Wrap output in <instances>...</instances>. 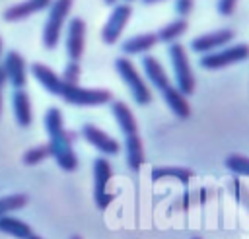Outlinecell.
<instances>
[{
  "mask_svg": "<svg viewBox=\"0 0 249 239\" xmlns=\"http://www.w3.org/2000/svg\"><path fill=\"white\" fill-rule=\"evenodd\" d=\"M27 239H43V237H39V235H35V233H31Z\"/></svg>",
  "mask_w": 249,
  "mask_h": 239,
  "instance_id": "obj_31",
  "label": "cell"
},
{
  "mask_svg": "<svg viewBox=\"0 0 249 239\" xmlns=\"http://www.w3.org/2000/svg\"><path fill=\"white\" fill-rule=\"evenodd\" d=\"M27 202H29V196L23 194V192L0 196V218L2 216H10L16 210H21L23 206H27Z\"/></svg>",
  "mask_w": 249,
  "mask_h": 239,
  "instance_id": "obj_21",
  "label": "cell"
},
{
  "mask_svg": "<svg viewBox=\"0 0 249 239\" xmlns=\"http://www.w3.org/2000/svg\"><path fill=\"white\" fill-rule=\"evenodd\" d=\"M49 155H51L49 146H47V144H39V146L29 148V150H27V152L21 155V161H23L25 165H37V163L45 161Z\"/></svg>",
  "mask_w": 249,
  "mask_h": 239,
  "instance_id": "obj_24",
  "label": "cell"
},
{
  "mask_svg": "<svg viewBox=\"0 0 249 239\" xmlns=\"http://www.w3.org/2000/svg\"><path fill=\"white\" fill-rule=\"evenodd\" d=\"M142 70L148 78V82L161 93L163 101L167 103V107L171 109V113L177 119H189L191 117V107L187 103V97L175 87V84L169 82L163 66L160 64V60L156 56H144L142 58Z\"/></svg>",
  "mask_w": 249,
  "mask_h": 239,
  "instance_id": "obj_3",
  "label": "cell"
},
{
  "mask_svg": "<svg viewBox=\"0 0 249 239\" xmlns=\"http://www.w3.org/2000/svg\"><path fill=\"white\" fill-rule=\"evenodd\" d=\"M74 0H53L49 6V16L43 25V47L45 49H54L60 41V33L64 27V21L72 10Z\"/></svg>",
  "mask_w": 249,
  "mask_h": 239,
  "instance_id": "obj_5",
  "label": "cell"
},
{
  "mask_svg": "<svg viewBox=\"0 0 249 239\" xmlns=\"http://www.w3.org/2000/svg\"><path fill=\"white\" fill-rule=\"evenodd\" d=\"M187 31V19L177 17L169 23H165L156 35H158V43H165V45H173L177 43V39Z\"/></svg>",
  "mask_w": 249,
  "mask_h": 239,
  "instance_id": "obj_20",
  "label": "cell"
},
{
  "mask_svg": "<svg viewBox=\"0 0 249 239\" xmlns=\"http://www.w3.org/2000/svg\"><path fill=\"white\" fill-rule=\"evenodd\" d=\"M193 239H202V237H193Z\"/></svg>",
  "mask_w": 249,
  "mask_h": 239,
  "instance_id": "obj_35",
  "label": "cell"
},
{
  "mask_svg": "<svg viewBox=\"0 0 249 239\" xmlns=\"http://www.w3.org/2000/svg\"><path fill=\"white\" fill-rule=\"evenodd\" d=\"M4 85H6V76H4V70L0 66V113H2V93H4Z\"/></svg>",
  "mask_w": 249,
  "mask_h": 239,
  "instance_id": "obj_28",
  "label": "cell"
},
{
  "mask_svg": "<svg viewBox=\"0 0 249 239\" xmlns=\"http://www.w3.org/2000/svg\"><path fill=\"white\" fill-rule=\"evenodd\" d=\"M0 52H2V39H0Z\"/></svg>",
  "mask_w": 249,
  "mask_h": 239,
  "instance_id": "obj_33",
  "label": "cell"
},
{
  "mask_svg": "<svg viewBox=\"0 0 249 239\" xmlns=\"http://www.w3.org/2000/svg\"><path fill=\"white\" fill-rule=\"evenodd\" d=\"M233 39H235V31L224 27V29L210 31V33H204V35H196L191 41V51L196 52V54H208V52H214L218 49L228 47Z\"/></svg>",
  "mask_w": 249,
  "mask_h": 239,
  "instance_id": "obj_10",
  "label": "cell"
},
{
  "mask_svg": "<svg viewBox=\"0 0 249 239\" xmlns=\"http://www.w3.org/2000/svg\"><path fill=\"white\" fill-rule=\"evenodd\" d=\"M235 4H237V0H218L216 10L220 16H231L235 10Z\"/></svg>",
  "mask_w": 249,
  "mask_h": 239,
  "instance_id": "obj_26",
  "label": "cell"
},
{
  "mask_svg": "<svg viewBox=\"0 0 249 239\" xmlns=\"http://www.w3.org/2000/svg\"><path fill=\"white\" fill-rule=\"evenodd\" d=\"M167 56L173 68V76H175V87L187 97L195 91V76L191 70V62L187 56V49L181 43H173L167 45Z\"/></svg>",
  "mask_w": 249,
  "mask_h": 239,
  "instance_id": "obj_4",
  "label": "cell"
},
{
  "mask_svg": "<svg viewBox=\"0 0 249 239\" xmlns=\"http://www.w3.org/2000/svg\"><path fill=\"white\" fill-rule=\"evenodd\" d=\"M193 10V0H175V12L179 17H187Z\"/></svg>",
  "mask_w": 249,
  "mask_h": 239,
  "instance_id": "obj_27",
  "label": "cell"
},
{
  "mask_svg": "<svg viewBox=\"0 0 249 239\" xmlns=\"http://www.w3.org/2000/svg\"><path fill=\"white\" fill-rule=\"evenodd\" d=\"M31 74L35 76V80L49 93L64 99L70 105H76V107H99V105H105V103L111 101V91L80 87V85H74V84H66L47 64H41V62L31 64Z\"/></svg>",
  "mask_w": 249,
  "mask_h": 239,
  "instance_id": "obj_1",
  "label": "cell"
},
{
  "mask_svg": "<svg viewBox=\"0 0 249 239\" xmlns=\"http://www.w3.org/2000/svg\"><path fill=\"white\" fill-rule=\"evenodd\" d=\"M53 0H23V2H18L10 8H6L2 12V19L6 21H19V19H25L41 10H47L51 6Z\"/></svg>",
  "mask_w": 249,
  "mask_h": 239,
  "instance_id": "obj_14",
  "label": "cell"
},
{
  "mask_svg": "<svg viewBox=\"0 0 249 239\" xmlns=\"http://www.w3.org/2000/svg\"><path fill=\"white\" fill-rule=\"evenodd\" d=\"M70 239H82V237H80V235H72Z\"/></svg>",
  "mask_w": 249,
  "mask_h": 239,
  "instance_id": "obj_32",
  "label": "cell"
},
{
  "mask_svg": "<svg viewBox=\"0 0 249 239\" xmlns=\"http://www.w3.org/2000/svg\"><path fill=\"white\" fill-rule=\"evenodd\" d=\"M2 70L6 76V82L14 87V89H23L25 82H27V66L23 56L18 51H8L2 62Z\"/></svg>",
  "mask_w": 249,
  "mask_h": 239,
  "instance_id": "obj_11",
  "label": "cell"
},
{
  "mask_svg": "<svg viewBox=\"0 0 249 239\" xmlns=\"http://www.w3.org/2000/svg\"><path fill=\"white\" fill-rule=\"evenodd\" d=\"M124 2H126V4H130V2H132V0H124Z\"/></svg>",
  "mask_w": 249,
  "mask_h": 239,
  "instance_id": "obj_34",
  "label": "cell"
},
{
  "mask_svg": "<svg viewBox=\"0 0 249 239\" xmlns=\"http://www.w3.org/2000/svg\"><path fill=\"white\" fill-rule=\"evenodd\" d=\"M111 111H113V117L121 128V132L124 136H132V134H138V124H136V119L132 115V111L128 109L126 103L123 101H115L111 105Z\"/></svg>",
  "mask_w": 249,
  "mask_h": 239,
  "instance_id": "obj_17",
  "label": "cell"
},
{
  "mask_svg": "<svg viewBox=\"0 0 249 239\" xmlns=\"http://www.w3.org/2000/svg\"><path fill=\"white\" fill-rule=\"evenodd\" d=\"M158 43V35L154 31L150 33H140V35H132L126 41L121 43V51L124 54H144L148 51H152Z\"/></svg>",
  "mask_w": 249,
  "mask_h": 239,
  "instance_id": "obj_16",
  "label": "cell"
},
{
  "mask_svg": "<svg viewBox=\"0 0 249 239\" xmlns=\"http://www.w3.org/2000/svg\"><path fill=\"white\" fill-rule=\"evenodd\" d=\"M247 58H249V45L237 43V45H228L208 54H200L198 64L200 68H206V70H218V68H226L235 62H243Z\"/></svg>",
  "mask_w": 249,
  "mask_h": 239,
  "instance_id": "obj_7",
  "label": "cell"
},
{
  "mask_svg": "<svg viewBox=\"0 0 249 239\" xmlns=\"http://www.w3.org/2000/svg\"><path fill=\"white\" fill-rule=\"evenodd\" d=\"M0 233H6L14 239H27L33 231L29 227V223H25L19 218L14 216H2L0 218Z\"/></svg>",
  "mask_w": 249,
  "mask_h": 239,
  "instance_id": "obj_19",
  "label": "cell"
},
{
  "mask_svg": "<svg viewBox=\"0 0 249 239\" xmlns=\"http://www.w3.org/2000/svg\"><path fill=\"white\" fill-rule=\"evenodd\" d=\"M163 177H173L181 183H187L193 177V171L185 169V167H156V169H152V181H160Z\"/></svg>",
  "mask_w": 249,
  "mask_h": 239,
  "instance_id": "obj_22",
  "label": "cell"
},
{
  "mask_svg": "<svg viewBox=\"0 0 249 239\" xmlns=\"http://www.w3.org/2000/svg\"><path fill=\"white\" fill-rule=\"evenodd\" d=\"M224 165L235 173V175H241V177H249V157L245 155H239V154H231L226 157Z\"/></svg>",
  "mask_w": 249,
  "mask_h": 239,
  "instance_id": "obj_23",
  "label": "cell"
},
{
  "mask_svg": "<svg viewBox=\"0 0 249 239\" xmlns=\"http://www.w3.org/2000/svg\"><path fill=\"white\" fill-rule=\"evenodd\" d=\"M115 70H117L119 78L124 82V85L130 89V95L138 105H148L152 101V91H150L148 84L144 82V78L140 76V72L136 70V66L130 62V58L119 56L115 60Z\"/></svg>",
  "mask_w": 249,
  "mask_h": 239,
  "instance_id": "obj_6",
  "label": "cell"
},
{
  "mask_svg": "<svg viewBox=\"0 0 249 239\" xmlns=\"http://www.w3.org/2000/svg\"><path fill=\"white\" fill-rule=\"evenodd\" d=\"M111 177H113V169H111L109 161L105 157H95L93 159V198H95L97 208H101V210L107 208L115 198L107 190Z\"/></svg>",
  "mask_w": 249,
  "mask_h": 239,
  "instance_id": "obj_8",
  "label": "cell"
},
{
  "mask_svg": "<svg viewBox=\"0 0 249 239\" xmlns=\"http://www.w3.org/2000/svg\"><path fill=\"white\" fill-rule=\"evenodd\" d=\"M82 136L86 138L88 144H91L95 150H99L103 155H117L119 154V142L115 138H111L107 132H103L101 128H97L95 124H84L82 126Z\"/></svg>",
  "mask_w": 249,
  "mask_h": 239,
  "instance_id": "obj_13",
  "label": "cell"
},
{
  "mask_svg": "<svg viewBox=\"0 0 249 239\" xmlns=\"http://www.w3.org/2000/svg\"><path fill=\"white\" fill-rule=\"evenodd\" d=\"M12 107H14V117L16 122L21 128H27L33 120V113H31V101L25 89H14L12 93Z\"/></svg>",
  "mask_w": 249,
  "mask_h": 239,
  "instance_id": "obj_15",
  "label": "cell"
},
{
  "mask_svg": "<svg viewBox=\"0 0 249 239\" xmlns=\"http://www.w3.org/2000/svg\"><path fill=\"white\" fill-rule=\"evenodd\" d=\"M45 130L49 134V152L54 157L56 165L62 171H76L78 167V157L72 150V136L64 128L62 113L56 107L47 109L45 113Z\"/></svg>",
  "mask_w": 249,
  "mask_h": 239,
  "instance_id": "obj_2",
  "label": "cell"
},
{
  "mask_svg": "<svg viewBox=\"0 0 249 239\" xmlns=\"http://www.w3.org/2000/svg\"><path fill=\"white\" fill-rule=\"evenodd\" d=\"M144 4H156V2H163V0H142Z\"/></svg>",
  "mask_w": 249,
  "mask_h": 239,
  "instance_id": "obj_30",
  "label": "cell"
},
{
  "mask_svg": "<svg viewBox=\"0 0 249 239\" xmlns=\"http://www.w3.org/2000/svg\"><path fill=\"white\" fill-rule=\"evenodd\" d=\"M103 2H105L107 6H117V4H119V0H103Z\"/></svg>",
  "mask_w": 249,
  "mask_h": 239,
  "instance_id": "obj_29",
  "label": "cell"
},
{
  "mask_svg": "<svg viewBox=\"0 0 249 239\" xmlns=\"http://www.w3.org/2000/svg\"><path fill=\"white\" fill-rule=\"evenodd\" d=\"M124 152H126V163L132 171H140L144 163V146L138 134L124 136Z\"/></svg>",
  "mask_w": 249,
  "mask_h": 239,
  "instance_id": "obj_18",
  "label": "cell"
},
{
  "mask_svg": "<svg viewBox=\"0 0 249 239\" xmlns=\"http://www.w3.org/2000/svg\"><path fill=\"white\" fill-rule=\"evenodd\" d=\"M86 49V21L82 17H72L66 31V54L70 60L80 62Z\"/></svg>",
  "mask_w": 249,
  "mask_h": 239,
  "instance_id": "obj_12",
  "label": "cell"
},
{
  "mask_svg": "<svg viewBox=\"0 0 249 239\" xmlns=\"http://www.w3.org/2000/svg\"><path fill=\"white\" fill-rule=\"evenodd\" d=\"M130 16H132L130 4L123 2V4L113 6L111 16L107 17V21H105V25H103V29H101V41H103L105 45H115V43L119 41V37L123 35L124 27H126V23H128V19H130Z\"/></svg>",
  "mask_w": 249,
  "mask_h": 239,
  "instance_id": "obj_9",
  "label": "cell"
},
{
  "mask_svg": "<svg viewBox=\"0 0 249 239\" xmlns=\"http://www.w3.org/2000/svg\"><path fill=\"white\" fill-rule=\"evenodd\" d=\"M62 80H64L66 84L78 85V80H80V62L68 60V64L64 66V72H62Z\"/></svg>",
  "mask_w": 249,
  "mask_h": 239,
  "instance_id": "obj_25",
  "label": "cell"
}]
</instances>
